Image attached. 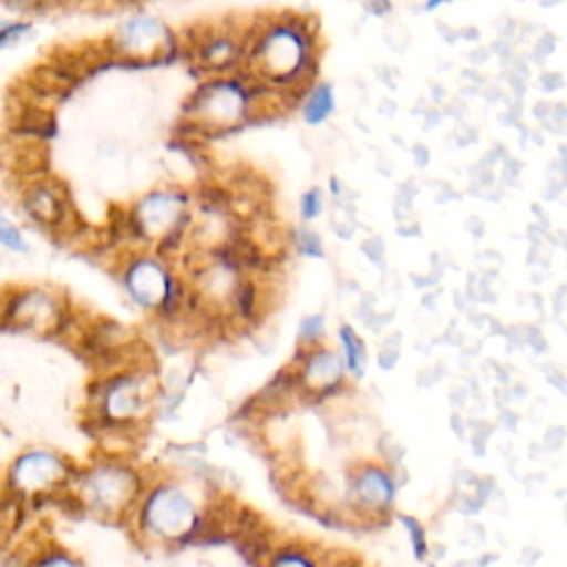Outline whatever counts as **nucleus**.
I'll list each match as a JSON object with an SVG mask.
<instances>
[{"label":"nucleus","mask_w":567,"mask_h":567,"mask_svg":"<svg viewBox=\"0 0 567 567\" xmlns=\"http://www.w3.org/2000/svg\"><path fill=\"white\" fill-rule=\"evenodd\" d=\"M0 244L13 252H27L29 246H27V239L24 235L20 233V228L16 224H11L9 219L0 217Z\"/></svg>","instance_id":"nucleus-19"},{"label":"nucleus","mask_w":567,"mask_h":567,"mask_svg":"<svg viewBox=\"0 0 567 567\" xmlns=\"http://www.w3.org/2000/svg\"><path fill=\"white\" fill-rule=\"evenodd\" d=\"M339 343H341V359L346 365V372H350L354 379L365 374V365H368V348L365 341L359 337V332L343 323L339 328Z\"/></svg>","instance_id":"nucleus-14"},{"label":"nucleus","mask_w":567,"mask_h":567,"mask_svg":"<svg viewBox=\"0 0 567 567\" xmlns=\"http://www.w3.org/2000/svg\"><path fill=\"white\" fill-rule=\"evenodd\" d=\"M122 284L128 297L144 310L173 317L177 315L190 295L182 281L168 270L166 261L153 255H140L124 268Z\"/></svg>","instance_id":"nucleus-7"},{"label":"nucleus","mask_w":567,"mask_h":567,"mask_svg":"<svg viewBox=\"0 0 567 567\" xmlns=\"http://www.w3.org/2000/svg\"><path fill=\"white\" fill-rule=\"evenodd\" d=\"M292 244H295L297 252L303 255V257H315V259L323 257V244H321L319 235L315 230H310V228L297 230L295 237H292Z\"/></svg>","instance_id":"nucleus-17"},{"label":"nucleus","mask_w":567,"mask_h":567,"mask_svg":"<svg viewBox=\"0 0 567 567\" xmlns=\"http://www.w3.org/2000/svg\"><path fill=\"white\" fill-rule=\"evenodd\" d=\"M22 210L31 221H35L42 228H64L71 202L66 188L51 179V177H35L31 179L20 195Z\"/></svg>","instance_id":"nucleus-11"},{"label":"nucleus","mask_w":567,"mask_h":567,"mask_svg":"<svg viewBox=\"0 0 567 567\" xmlns=\"http://www.w3.org/2000/svg\"><path fill=\"white\" fill-rule=\"evenodd\" d=\"M323 210V190L319 186L308 188L299 199V215L303 221H312Z\"/></svg>","instance_id":"nucleus-18"},{"label":"nucleus","mask_w":567,"mask_h":567,"mask_svg":"<svg viewBox=\"0 0 567 567\" xmlns=\"http://www.w3.org/2000/svg\"><path fill=\"white\" fill-rule=\"evenodd\" d=\"M11 2L18 7H27V9H40V7H47V4H53L60 0H11Z\"/></svg>","instance_id":"nucleus-22"},{"label":"nucleus","mask_w":567,"mask_h":567,"mask_svg":"<svg viewBox=\"0 0 567 567\" xmlns=\"http://www.w3.org/2000/svg\"><path fill=\"white\" fill-rule=\"evenodd\" d=\"M78 467L51 447L22 450L7 470V485L18 498H44L69 492Z\"/></svg>","instance_id":"nucleus-6"},{"label":"nucleus","mask_w":567,"mask_h":567,"mask_svg":"<svg viewBox=\"0 0 567 567\" xmlns=\"http://www.w3.org/2000/svg\"><path fill=\"white\" fill-rule=\"evenodd\" d=\"M146 481L142 472L124 458H100L78 467L69 496L86 514L102 520L133 518Z\"/></svg>","instance_id":"nucleus-4"},{"label":"nucleus","mask_w":567,"mask_h":567,"mask_svg":"<svg viewBox=\"0 0 567 567\" xmlns=\"http://www.w3.org/2000/svg\"><path fill=\"white\" fill-rule=\"evenodd\" d=\"M323 341V319L321 315H310L301 321V328H299V341L297 343H303V346H315V343H321Z\"/></svg>","instance_id":"nucleus-20"},{"label":"nucleus","mask_w":567,"mask_h":567,"mask_svg":"<svg viewBox=\"0 0 567 567\" xmlns=\"http://www.w3.org/2000/svg\"><path fill=\"white\" fill-rule=\"evenodd\" d=\"M137 532L159 545H190L202 540L206 509L177 478L146 483L142 501L133 514Z\"/></svg>","instance_id":"nucleus-3"},{"label":"nucleus","mask_w":567,"mask_h":567,"mask_svg":"<svg viewBox=\"0 0 567 567\" xmlns=\"http://www.w3.org/2000/svg\"><path fill=\"white\" fill-rule=\"evenodd\" d=\"M246 31H233L224 27L206 29L190 47H193V62L213 75H230L241 71L244 53H246Z\"/></svg>","instance_id":"nucleus-10"},{"label":"nucleus","mask_w":567,"mask_h":567,"mask_svg":"<svg viewBox=\"0 0 567 567\" xmlns=\"http://www.w3.org/2000/svg\"><path fill=\"white\" fill-rule=\"evenodd\" d=\"M319 71L317 27L308 16L279 13L248 24L241 73L288 97L306 95Z\"/></svg>","instance_id":"nucleus-1"},{"label":"nucleus","mask_w":567,"mask_h":567,"mask_svg":"<svg viewBox=\"0 0 567 567\" xmlns=\"http://www.w3.org/2000/svg\"><path fill=\"white\" fill-rule=\"evenodd\" d=\"M396 518L403 523V527L408 529V538H410V545H412V554L416 560H425L430 549H427V536H425V529L421 525L419 518L414 516H408V514H396Z\"/></svg>","instance_id":"nucleus-16"},{"label":"nucleus","mask_w":567,"mask_h":567,"mask_svg":"<svg viewBox=\"0 0 567 567\" xmlns=\"http://www.w3.org/2000/svg\"><path fill=\"white\" fill-rule=\"evenodd\" d=\"M111 51L128 62H151L175 51V40L157 18L133 16L117 27Z\"/></svg>","instance_id":"nucleus-9"},{"label":"nucleus","mask_w":567,"mask_h":567,"mask_svg":"<svg viewBox=\"0 0 567 567\" xmlns=\"http://www.w3.org/2000/svg\"><path fill=\"white\" fill-rule=\"evenodd\" d=\"M317 543L303 538L281 540L266 567H323Z\"/></svg>","instance_id":"nucleus-12"},{"label":"nucleus","mask_w":567,"mask_h":567,"mask_svg":"<svg viewBox=\"0 0 567 567\" xmlns=\"http://www.w3.org/2000/svg\"><path fill=\"white\" fill-rule=\"evenodd\" d=\"M0 217H2V215H0Z\"/></svg>","instance_id":"nucleus-24"},{"label":"nucleus","mask_w":567,"mask_h":567,"mask_svg":"<svg viewBox=\"0 0 567 567\" xmlns=\"http://www.w3.org/2000/svg\"><path fill=\"white\" fill-rule=\"evenodd\" d=\"M27 567H84L82 560L62 547H51L38 551Z\"/></svg>","instance_id":"nucleus-15"},{"label":"nucleus","mask_w":567,"mask_h":567,"mask_svg":"<svg viewBox=\"0 0 567 567\" xmlns=\"http://www.w3.org/2000/svg\"><path fill=\"white\" fill-rule=\"evenodd\" d=\"M275 102L284 104L277 91L237 71L204 80L188 97L184 117L199 135H224L257 115L272 113Z\"/></svg>","instance_id":"nucleus-2"},{"label":"nucleus","mask_w":567,"mask_h":567,"mask_svg":"<svg viewBox=\"0 0 567 567\" xmlns=\"http://www.w3.org/2000/svg\"><path fill=\"white\" fill-rule=\"evenodd\" d=\"M31 24L22 22V20H13V22H2L0 24V49H7L16 42H20V38L24 33H29Z\"/></svg>","instance_id":"nucleus-21"},{"label":"nucleus","mask_w":567,"mask_h":567,"mask_svg":"<svg viewBox=\"0 0 567 567\" xmlns=\"http://www.w3.org/2000/svg\"><path fill=\"white\" fill-rule=\"evenodd\" d=\"M2 321L16 330L55 334L66 321V306L53 290L22 288L2 306Z\"/></svg>","instance_id":"nucleus-8"},{"label":"nucleus","mask_w":567,"mask_h":567,"mask_svg":"<svg viewBox=\"0 0 567 567\" xmlns=\"http://www.w3.org/2000/svg\"><path fill=\"white\" fill-rule=\"evenodd\" d=\"M159 383L144 365L106 372L91 390V410L104 430H133L153 412Z\"/></svg>","instance_id":"nucleus-5"},{"label":"nucleus","mask_w":567,"mask_h":567,"mask_svg":"<svg viewBox=\"0 0 567 567\" xmlns=\"http://www.w3.org/2000/svg\"><path fill=\"white\" fill-rule=\"evenodd\" d=\"M301 120L310 126L323 124L334 111V89L330 82H315L299 102Z\"/></svg>","instance_id":"nucleus-13"},{"label":"nucleus","mask_w":567,"mask_h":567,"mask_svg":"<svg viewBox=\"0 0 567 567\" xmlns=\"http://www.w3.org/2000/svg\"><path fill=\"white\" fill-rule=\"evenodd\" d=\"M443 2H450V0H427V2H425V9H427V11H432L434 7L443 4Z\"/></svg>","instance_id":"nucleus-23"}]
</instances>
